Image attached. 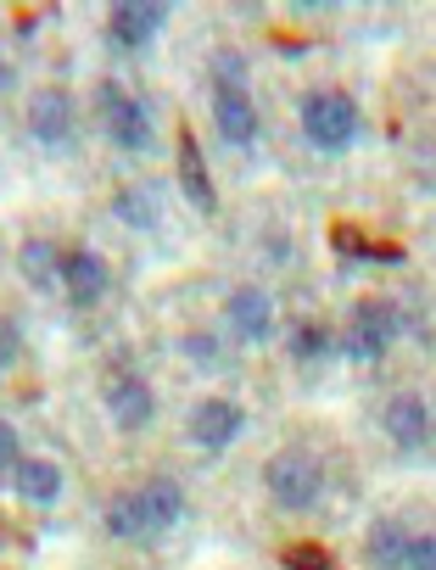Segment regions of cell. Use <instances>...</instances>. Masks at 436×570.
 Listing matches in <instances>:
<instances>
[{"label":"cell","instance_id":"cell-10","mask_svg":"<svg viewBox=\"0 0 436 570\" xmlns=\"http://www.w3.org/2000/svg\"><path fill=\"white\" fill-rule=\"evenodd\" d=\"M225 320H230V336L247 342V347H264L275 336V303L258 285H236L230 303H225Z\"/></svg>","mask_w":436,"mask_h":570},{"label":"cell","instance_id":"cell-3","mask_svg":"<svg viewBox=\"0 0 436 570\" xmlns=\"http://www.w3.org/2000/svg\"><path fill=\"white\" fill-rule=\"evenodd\" d=\"M264 487H269L275 509L308 514V509L325 498V464H319L314 453H303V448H286V453H275V459L264 464Z\"/></svg>","mask_w":436,"mask_h":570},{"label":"cell","instance_id":"cell-19","mask_svg":"<svg viewBox=\"0 0 436 570\" xmlns=\"http://www.w3.org/2000/svg\"><path fill=\"white\" fill-rule=\"evenodd\" d=\"M112 207H118V218L135 224V229H151V224H157V196H151V190H135V185H129V190H118Z\"/></svg>","mask_w":436,"mask_h":570},{"label":"cell","instance_id":"cell-15","mask_svg":"<svg viewBox=\"0 0 436 570\" xmlns=\"http://www.w3.org/2000/svg\"><path fill=\"white\" fill-rule=\"evenodd\" d=\"M12 487L29 498V503H57L62 498V470L51 464V459H18V470H12Z\"/></svg>","mask_w":436,"mask_h":570},{"label":"cell","instance_id":"cell-18","mask_svg":"<svg viewBox=\"0 0 436 570\" xmlns=\"http://www.w3.org/2000/svg\"><path fill=\"white\" fill-rule=\"evenodd\" d=\"M330 347H336V342H330L325 325H297V331H291V358H297V364H325Z\"/></svg>","mask_w":436,"mask_h":570},{"label":"cell","instance_id":"cell-17","mask_svg":"<svg viewBox=\"0 0 436 570\" xmlns=\"http://www.w3.org/2000/svg\"><path fill=\"white\" fill-rule=\"evenodd\" d=\"M408 525H397V520H375V531H369V542H364V559H369V570H403V553H408Z\"/></svg>","mask_w":436,"mask_h":570},{"label":"cell","instance_id":"cell-8","mask_svg":"<svg viewBox=\"0 0 436 570\" xmlns=\"http://www.w3.org/2000/svg\"><path fill=\"white\" fill-rule=\"evenodd\" d=\"M168 23V7H157V0H118V7L107 12V40L118 51H146Z\"/></svg>","mask_w":436,"mask_h":570},{"label":"cell","instance_id":"cell-25","mask_svg":"<svg viewBox=\"0 0 436 570\" xmlns=\"http://www.w3.org/2000/svg\"><path fill=\"white\" fill-rule=\"evenodd\" d=\"M0 85H12V68H0Z\"/></svg>","mask_w":436,"mask_h":570},{"label":"cell","instance_id":"cell-12","mask_svg":"<svg viewBox=\"0 0 436 570\" xmlns=\"http://www.w3.org/2000/svg\"><path fill=\"white\" fill-rule=\"evenodd\" d=\"M107 414H112V425L118 431H146L151 420H157V397H151V386L140 381V375H112L107 381Z\"/></svg>","mask_w":436,"mask_h":570},{"label":"cell","instance_id":"cell-1","mask_svg":"<svg viewBox=\"0 0 436 570\" xmlns=\"http://www.w3.org/2000/svg\"><path fill=\"white\" fill-rule=\"evenodd\" d=\"M179 514H185V487L157 475V481L107 503V531L123 542H140V537H162L168 525H179Z\"/></svg>","mask_w":436,"mask_h":570},{"label":"cell","instance_id":"cell-24","mask_svg":"<svg viewBox=\"0 0 436 570\" xmlns=\"http://www.w3.org/2000/svg\"><path fill=\"white\" fill-rule=\"evenodd\" d=\"M185 353H190L196 364H218V342H212V336H185Z\"/></svg>","mask_w":436,"mask_h":570},{"label":"cell","instance_id":"cell-13","mask_svg":"<svg viewBox=\"0 0 436 570\" xmlns=\"http://www.w3.org/2000/svg\"><path fill=\"white\" fill-rule=\"evenodd\" d=\"M62 292H68V303L73 308H96L101 297H107V263L90 252V246H79V252H62Z\"/></svg>","mask_w":436,"mask_h":570},{"label":"cell","instance_id":"cell-14","mask_svg":"<svg viewBox=\"0 0 436 570\" xmlns=\"http://www.w3.org/2000/svg\"><path fill=\"white\" fill-rule=\"evenodd\" d=\"M179 185H185V202L196 213H218V190H212V174H207V157H201V140L185 129L179 135Z\"/></svg>","mask_w":436,"mask_h":570},{"label":"cell","instance_id":"cell-2","mask_svg":"<svg viewBox=\"0 0 436 570\" xmlns=\"http://www.w3.org/2000/svg\"><path fill=\"white\" fill-rule=\"evenodd\" d=\"M96 124L107 129V140L118 146V151H151V107L129 90V85H118V79H101L96 85Z\"/></svg>","mask_w":436,"mask_h":570},{"label":"cell","instance_id":"cell-20","mask_svg":"<svg viewBox=\"0 0 436 570\" xmlns=\"http://www.w3.org/2000/svg\"><path fill=\"white\" fill-rule=\"evenodd\" d=\"M280 564H286V570H330V553H325L319 542H291V548L280 553Z\"/></svg>","mask_w":436,"mask_h":570},{"label":"cell","instance_id":"cell-5","mask_svg":"<svg viewBox=\"0 0 436 570\" xmlns=\"http://www.w3.org/2000/svg\"><path fill=\"white\" fill-rule=\"evenodd\" d=\"M218 85H212V118H218V135H225V146H252L258 140V107L247 96V68L241 57H218Z\"/></svg>","mask_w":436,"mask_h":570},{"label":"cell","instance_id":"cell-7","mask_svg":"<svg viewBox=\"0 0 436 570\" xmlns=\"http://www.w3.org/2000/svg\"><path fill=\"white\" fill-rule=\"evenodd\" d=\"M73 129H79V107H73V96H68L62 85H46V90L29 96V135H34L40 146L62 151V146L73 140Z\"/></svg>","mask_w":436,"mask_h":570},{"label":"cell","instance_id":"cell-6","mask_svg":"<svg viewBox=\"0 0 436 570\" xmlns=\"http://www.w3.org/2000/svg\"><path fill=\"white\" fill-rule=\"evenodd\" d=\"M403 331H408V314H403L397 303L364 297V303L353 308V325H347V336H341V353L358 358V364H375V358H386V347H392Z\"/></svg>","mask_w":436,"mask_h":570},{"label":"cell","instance_id":"cell-11","mask_svg":"<svg viewBox=\"0 0 436 570\" xmlns=\"http://www.w3.org/2000/svg\"><path fill=\"white\" fill-rule=\"evenodd\" d=\"M380 425H386V436H392L403 453L430 448V403H425L419 392H397V397L380 409Z\"/></svg>","mask_w":436,"mask_h":570},{"label":"cell","instance_id":"cell-22","mask_svg":"<svg viewBox=\"0 0 436 570\" xmlns=\"http://www.w3.org/2000/svg\"><path fill=\"white\" fill-rule=\"evenodd\" d=\"M18 358H23V331H18V320L0 314V375H7Z\"/></svg>","mask_w":436,"mask_h":570},{"label":"cell","instance_id":"cell-4","mask_svg":"<svg viewBox=\"0 0 436 570\" xmlns=\"http://www.w3.org/2000/svg\"><path fill=\"white\" fill-rule=\"evenodd\" d=\"M358 129H364V112H358V101L347 96V90H314V96H303V135H308V146H319V151H347L353 140H358Z\"/></svg>","mask_w":436,"mask_h":570},{"label":"cell","instance_id":"cell-9","mask_svg":"<svg viewBox=\"0 0 436 570\" xmlns=\"http://www.w3.org/2000/svg\"><path fill=\"white\" fill-rule=\"evenodd\" d=\"M241 431H247V409L230 403V397H207V403L190 409V442L201 453H225Z\"/></svg>","mask_w":436,"mask_h":570},{"label":"cell","instance_id":"cell-23","mask_svg":"<svg viewBox=\"0 0 436 570\" xmlns=\"http://www.w3.org/2000/svg\"><path fill=\"white\" fill-rule=\"evenodd\" d=\"M18 459H23V442H18V431H12L7 420H0V475L18 470Z\"/></svg>","mask_w":436,"mask_h":570},{"label":"cell","instance_id":"cell-21","mask_svg":"<svg viewBox=\"0 0 436 570\" xmlns=\"http://www.w3.org/2000/svg\"><path fill=\"white\" fill-rule=\"evenodd\" d=\"M403 570H436V537H430V531H414V537H408Z\"/></svg>","mask_w":436,"mask_h":570},{"label":"cell","instance_id":"cell-16","mask_svg":"<svg viewBox=\"0 0 436 570\" xmlns=\"http://www.w3.org/2000/svg\"><path fill=\"white\" fill-rule=\"evenodd\" d=\"M18 268H23V279L34 285V292H51V285L62 279V246L57 240H23V252H18Z\"/></svg>","mask_w":436,"mask_h":570}]
</instances>
